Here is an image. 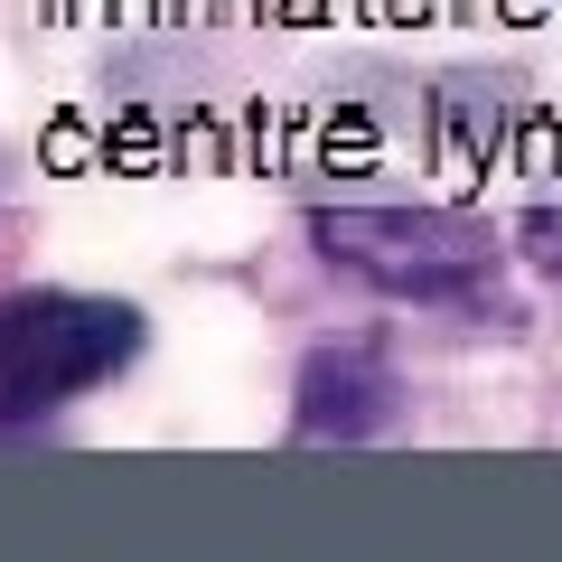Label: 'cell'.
<instances>
[{
    "label": "cell",
    "instance_id": "6da1fadb",
    "mask_svg": "<svg viewBox=\"0 0 562 562\" xmlns=\"http://www.w3.org/2000/svg\"><path fill=\"white\" fill-rule=\"evenodd\" d=\"M310 244L384 301L441 310V319H525L506 291V244L441 206H319Z\"/></svg>",
    "mask_w": 562,
    "mask_h": 562
},
{
    "label": "cell",
    "instance_id": "7a4b0ae2",
    "mask_svg": "<svg viewBox=\"0 0 562 562\" xmlns=\"http://www.w3.org/2000/svg\"><path fill=\"white\" fill-rule=\"evenodd\" d=\"M140 347V310L103 291H0V431L94 394Z\"/></svg>",
    "mask_w": 562,
    "mask_h": 562
},
{
    "label": "cell",
    "instance_id": "3957f363",
    "mask_svg": "<svg viewBox=\"0 0 562 562\" xmlns=\"http://www.w3.org/2000/svg\"><path fill=\"white\" fill-rule=\"evenodd\" d=\"M394 413H403V375H394V357L375 338L310 347L301 403H291L301 441H375V431H394Z\"/></svg>",
    "mask_w": 562,
    "mask_h": 562
},
{
    "label": "cell",
    "instance_id": "277c9868",
    "mask_svg": "<svg viewBox=\"0 0 562 562\" xmlns=\"http://www.w3.org/2000/svg\"><path fill=\"white\" fill-rule=\"evenodd\" d=\"M516 244L543 262V272H562V206H535V216L516 225Z\"/></svg>",
    "mask_w": 562,
    "mask_h": 562
}]
</instances>
